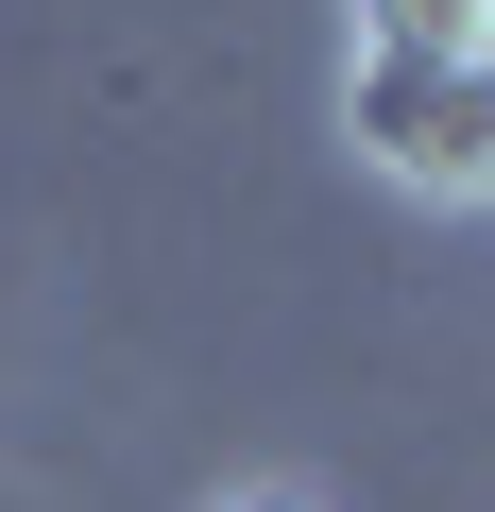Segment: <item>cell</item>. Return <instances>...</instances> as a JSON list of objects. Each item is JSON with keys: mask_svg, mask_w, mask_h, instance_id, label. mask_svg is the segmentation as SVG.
Segmentation results:
<instances>
[{"mask_svg": "<svg viewBox=\"0 0 495 512\" xmlns=\"http://www.w3.org/2000/svg\"><path fill=\"white\" fill-rule=\"evenodd\" d=\"M239 512H325V495H239Z\"/></svg>", "mask_w": 495, "mask_h": 512, "instance_id": "cell-3", "label": "cell"}, {"mask_svg": "<svg viewBox=\"0 0 495 512\" xmlns=\"http://www.w3.org/2000/svg\"><path fill=\"white\" fill-rule=\"evenodd\" d=\"M342 137L393 205L461 222L495 205V69H393V52H342Z\"/></svg>", "mask_w": 495, "mask_h": 512, "instance_id": "cell-1", "label": "cell"}, {"mask_svg": "<svg viewBox=\"0 0 495 512\" xmlns=\"http://www.w3.org/2000/svg\"><path fill=\"white\" fill-rule=\"evenodd\" d=\"M359 52H393V69H495V0H359Z\"/></svg>", "mask_w": 495, "mask_h": 512, "instance_id": "cell-2", "label": "cell"}]
</instances>
